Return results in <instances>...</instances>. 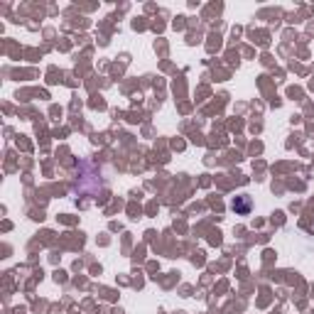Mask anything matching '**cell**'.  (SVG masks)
Wrapping results in <instances>:
<instances>
[{
    "instance_id": "1",
    "label": "cell",
    "mask_w": 314,
    "mask_h": 314,
    "mask_svg": "<svg viewBox=\"0 0 314 314\" xmlns=\"http://www.w3.org/2000/svg\"><path fill=\"white\" fill-rule=\"evenodd\" d=\"M248 199H243V201H241V204H236V201H233V209H236V211H246V209H248Z\"/></svg>"
}]
</instances>
